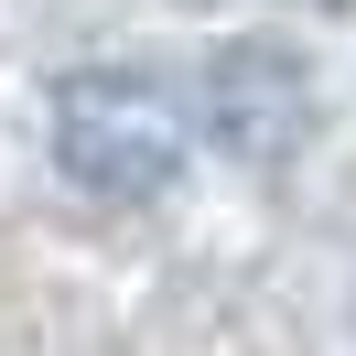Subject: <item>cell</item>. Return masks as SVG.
<instances>
[{
  "label": "cell",
  "mask_w": 356,
  "mask_h": 356,
  "mask_svg": "<svg viewBox=\"0 0 356 356\" xmlns=\"http://www.w3.org/2000/svg\"><path fill=\"white\" fill-rule=\"evenodd\" d=\"M54 162H65V184H87V195L140 205V195H162V184L195 162V119H184V97L162 87V76L87 65V76L54 87Z\"/></svg>",
  "instance_id": "1"
}]
</instances>
